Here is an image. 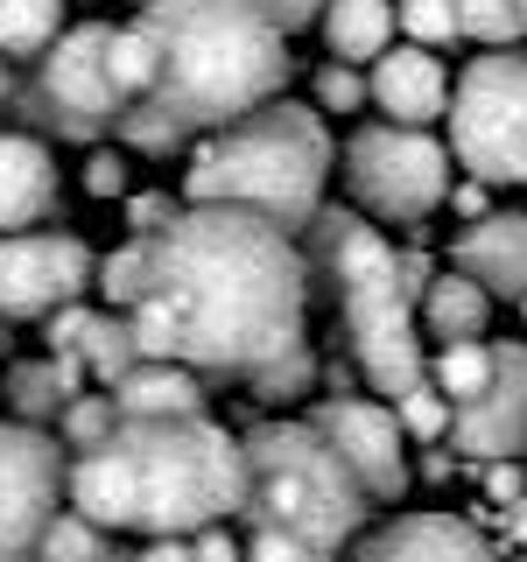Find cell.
<instances>
[{"label":"cell","instance_id":"d4e9b609","mask_svg":"<svg viewBox=\"0 0 527 562\" xmlns=\"http://www.w3.org/2000/svg\"><path fill=\"white\" fill-rule=\"evenodd\" d=\"M429 380L444 386L450 408H457V401H471V394H479V386L492 380V345H485V338H450V345H436Z\"/></svg>","mask_w":527,"mask_h":562},{"label":"cell","instance_id":"277c9868","mask_svg":"<svg viewBox=\"0 0 527 562\" xmlns=\"http://www.w3.org/2000/svg\"><path fill=\"white\" fill-rule=\"evenodd\" d=\"M303 260H310V289L324 281L330 303H338L351 373L373 394L401 401L415 380H429L422 324H415V295L429 281V260L401 254L380 225H366V211H324V204L303 225Z\"/></svg>","mask_w":527,"mask_h":562},{"label":"cell","instance_id":"8d00e7d4","mask_svg":"<svg viewBox=\"0 0 527 562\" xmlns=\"http://www.w3.org/2000/svg\"><path fill=\"white\" fill-rule=\"evenodd\" d=\"M176 211H183L176 198H162V190H148V198H134V204H127V225H134L141 239H148V233H162V225L176 218Z\"/></svg>","mask_w":527,"mask_h":562},{"label":"cell","instance_id":"52a82bcc","mask_svg":"<svg viewBox=\"0 0 527 562\" xmlns=\"http://www.w3.org/2000/svg\"><path fill=\"white\" fill-rule=\"evenodd\" d=\"M450 155L479 183H527V49H485L450 85Z\"/></svg>","mask_w":527,"mask_h":562},{"label":"cell","instance_id":"d6a6232c","mask_svg":"<svg viewBox=\"0 0 527 562\" xmlns=\"http://www.w3.org/2000/svg\"><path fill=\"white\" fill-rule=\"evenodd\" d=\"M239 562H324V555H316L310 541L281 535V527H246V535H239Z\"/></svg>","mask_w":527,"mask_h":562},{"label":"cell","instance_id":"bcb514c9","mask_svg":"<svg viewBox=\"0 0 527 562\" xmlns=\"http://www.w3.org/2000/svg\"><path fill=\"white\" fill-rule=\"evenodd\" d=\"M520 316H527V289H520Z\"/></svg>","mask_w":527,"mask_h":562},{"label":"cell","instance_id":"5bb4252c","mask_svg":"<svg viewBox=\"0 0 527 562\" xmlns=\"http://www.w3.org/2000/svg\"><path fill=\"white\" fill-rule=\"evenodd\" d=\"M345 562H500L492 541L457 514H394L386 527L351 541Z\"/></svg>","mask_w":527,"mask_h":562},{"label":"cell","instance_id":"6da1fadb","mask_svg":"<svg viewBox=\"0 0 527 562\" xmlns=\"http://www.w3.org/2000/svg\"><path fill=\"white\" fill-rule=\"evenodd\" d=\"M127 316L148 359L246 380L274 351L303 345L310 260L268 211L183 204L162 233H148V281Z\"/></svg>","mask_w":527,"mask_h":562},{"label":"cell","instance_id":"7bdbcfd3","mask_svg":"<svg viewBox=\"0 0 527 562\" xmlns=\"http://www.w3.org/2000/svg\"><path fill=\"white\" fill-rule=\"evenodd\" d=\"M450 464H457L450 450H429V457H422V471H429V479H450Z\"/></svg>","mask_w":527,"mask_h":562},{"label":"cell","instance_id":"3957f363","mask_svg":"<svg viewBox=\"0 0 527 562\" xmlns=\"http://www.w3.org/2000/svg\"><path fill=\"white\" fill-rule=\"evenodd\" d=\"M141 22L155 35V85L113 120L127 148L169 155L289 85V35L246 0H148Z\"/></svg>","mask_w":527,"mask_h":562},{"label":"cell","instance_id":"603a6c76","mask_svg":"<svg viewBox=\"0 0 527 562\" xmlns=\"http://www.w3.org/2000/svg\"><path fill=\"white\" fill-rule=\"evenodd\" d=\"M64 8L70 0H0V57H43L64 35Z\"/></svg>","mask_w":527,"mask_h":562},{"label":"cell","instance_id":"7a4b0ae2","mask_svg":"<svg viewBox=\"0 0 527 562\" xmlns=\"http://www.w3.org/2000/svg\"><path fill=\"white\" fill-rule=\"evenodd\" d=\"M246 450L225 422L198 415H120L113 436L70 450L64 506L113 535H198L211 520H239Z\"/></svg>","mask_w":527,"mask_h":562},{"label":"cell","instance_id":"e575fe53","mask_svg":"<svg viewBox=\"0 0 527 562\" xmlns=\"http://www.w3.org/2000/svg\"><path fill=\"white\" fill-rule=\"evenodd\" d=\"M85 190L92 198H127V155H92L85 162Z\"/></svg>","mask_w":527,"mask_h":562},{"label":"cell","instance_id":"4fadbf2b","mask_svg":"<svg viewBox=\"0 0 527 562\" xmlns=\"http://www.w3.org/2000/svg\"><path fill=\"white\" fill-rule=\"evenodd\" d=\"M457 457H527V345H492V380L450 408Z\"/></svg>","mask_w":527,"mask_h":562},{"label":"cell","instance_id":"9c48e42d","mask_svg":"<svg viewBox=\"0 0 527 562\" xmlns=\"http://www.w3.org/2000/svg\"><path fill=\"white\" fill-rule=\"evenodd\" d=\"M35 127L64 134V140H99L120 120V85H113V22H85L64 29L43 49L35 70Z\"/></svg>","mask_w":527,"mask_h":562},{"label":"cell","instance_id":"8fae6325","mask_svg":"<svg viewBox=\"0 0 527 562\" xmlns=\"http://www.w3.org/2000/svg\"><path fill=\"white\" fill-rule=\"evenodd\" d=\"M92 274L99 260L78 233H43V225L0 233V316H14V324H43L49 310L78 303Z\"/></svg>","mask_w":527,"mask_h":562},{"label":"cell","instance_id":"4dcf8cb0","mask_svg":"<svg viewBox=\"0 0 527 562\" xmlns=\"http://www.w3.org/2000/svg\"><path fill=\"white\" fill-rule=\"evenodd\" d=\"M394 22L408 29V43L436 49V43L457 35V8H450V0H394Z\"/></svg>","mask_w":527,"mask_h":562},{"label":"cell","instance_id":"8992f818","mask_svg":"<svg viewBox=\"0 0 527 562\" xmlns=\"http://www.w3.org/2000/svg\"><path fill=\"white\" fill-rule=\"evenodd\" d=\"M246 450V499L239 527H281V535L310 541L324 562H338L351 541L366 535V485L351 479V464L330 450V436L316 422H254L239 436Z\"/></svg>","mask_w":527,"mask_h":562},{"label":"cell","instance_id":"ee69618b","mask_svg":"<svg viewBox=\"0 0 527 562\" xmlns=\"http://www.w3.org/2000/svg\"><path fill=\"white\" fill-rule=\"evenodd\" d=\"M14 351V316H0V359Z\"/></svg>","mask_w":527,"mask_h":562},{"label":"cell","instance_id":"7c38bea8","mask_svg":"<svg viewBox=\"0 0 527 562\" xmlns=\"http://www.w3.org/2000/svg\"><path fill=\"white\" fill-rule=\"evenodd\" d=\"M316 429L330 436V450L351 464V479L366 485L373 506H401L408 499V429H401L394 401H359V394H338L330 386L324 401H310Z\"/></svg>","mask_w":527,"mask_h":562},{"label":"cell","instance_id":"2e32d148","mask_svg":"<svg viewBox=\"0 0 527 562\" xmlns=\"http://www.w3.org/2000/svg\"><path fill=\"white\" fill-rule=\"evenodd\" d=\"M450 268H464L492 303H520L527 289V211H485L450 239Z\"/></svg>","mask_w":527,"mask_h":562},{"label":"cell","instance_id":"7dc6e473","mask_svg":"<svg viewBox=\"0 0 527 562\" xmlns=\"http://www.w3.org/2000/svg\"><path fill=\"white\" fill-rule=\"evenodd\" d=\"M113 562H134V555H113Z\"/></svg>","mask_w":527,"mask_h":562},{"label":"cell","instance_id":"1f68e13d","mask_svg":"<svg viewBox=\"0 0 527 562\" xmlns=\"http://www.w3.org/2000/svg\"><path fill=\"white\" fill-rule=\"evenodd\" d=\"M359 105H373V99H366L359 64H338V57H330L324 70H316V113H359Z\"/></svg>","mask_w":527,"mask_h":562},{"label":"cell","instance_id":"d6986e66","mask_svg":"<svg viewBox=\"0 0 527 562\" xmlns=\"http://www.w3.org/2000/svg\"><path fill=\"white\" fill-rule=\"evenodd\" d=\"M85 359L78 351H49V359H22V366H8V408L14 422H57L70 401L85 394Z\"/></svg>","mask_w":527,"mask_h":562},{"label":"cell","instance_id":"f546056e","mask_svg":"<svg viewBox=\"0 0 527 562\" xmlns=\"http://www.w3.org/2000/svg\"><path fill=\"white\" fill-rule=\"evenodd\" d=\"M394 415H401V429H408V436H422V443L450 436V401H444V386H436V380H415L408 394L394 401Z\"/></svg>","mask_w":527,"mask_h":562},{"label":"cell","instance_id":"e0dca14e","mask_svg":"<svg viewBox=\"0 0 527 562\" xmlns=\"http://www.w3.org/2000/svg\"><path fill=\"white\" fill-rule=\"evenodd\" d=\"M57 211V155L43 134H0V233L43 225Z\"/></svg>","mask_w":527,"mask_h":562},{"label":"cell","instance_id":"44dd1931","mask_svg":"<svg viewBox=\"0 0 527 562\" xmlns=\"http://www.w3.org/2000/svg\"><path fill=\"white\" fill-rule=\"evenodd\" d=\"M316 29H324V49L338 64H373L394 43V0H324Z\"/></svg>","mask_w":527,"mask_h":562},{"label":"cell","instance_id":"30bf717a","mask_svg":"<svg viewBox=\"0 0 527 562\" xmlns=\"http://www.w3.org/2000/svg\"><path fill=\"white\" fill-rule=\"evenodd\" d=\"M70 450L43 422H0V562H29L64 506Z\"/></svg>","mask_w":527,"mask_h":562},{"label":"cell","instance_id":"c3c4849f","mask_svg":"<svg viewBox=\"0 0 527 562\" xmlns=\"http://www.w3.org/2000/svg\"><path fill=\"white\" fill-rule=\"evenodd\" d=\"M520 14H527V0H520Z\"/></svg>","mask_w":527,"mask_h":562},{"label":"cell","instance_id":"9a60e30c","mask_svg":"<svg viewBox=\"0 0 527 562\" xmlns=\"http://www.w3.org/2000/svg\"><path fill=\"white\" fill-rule=\"evenodd\" d=\"M366 99L380 105L386 120H401V127H429V120L450 113V70L429 57L422 43H386L373 70H366Z\"/></svg>","mask_w":527,"mask_h":562},{"label":"cell","instance_id":"60d3db41","mask_svg":"<svg viewBox=\"0 0 527 562\" xmlns=\"http://www.w3.org/2000/svg\"><path fill=\"white\" fill-rule=\"evenodd\" d=\"M485 190H492V183H479V176H471V190H457V211H471V218H485Z\"/></svg>","mask_w":527,"mask_h":562},{"label":"cell","instance_id":"d590c367","mask_svg":"<svg viewBox=\"0 0 527 562\" xmlns=\"http://www.w3.org/2000/svg\"><path fill=\"white\" fill-rule=\"evenodd\" d=\"M246 8H260L281 35H295V29H310L316 14H324V0H246Z\"/></svg>","mask_w":527,"mask_h":562},{"label":"cell","instance_id":"b9f144b4","mask_svg":"<svg viewBox=\"0 0 527 562\" xmlns=\"http://www.w3.org/2000/svg\"><path fill=\"white\" fill-rule=\"evenodd\" d=\"M506 535H514L520 549H527V492H520V499H514V514H506Z\"/></svg>","mask_w":527,"mask_h":562},{"label":"cell","instance_id":"f35d334b","mask_svg":"<svg viewBox=\"0 0 527 562\" xmlns=\"http://www.w3.org/2000/svg\"><path fill=\"white\" fill-rule=\"evenodd\" d=\"M485 492H492V499H506V506H514L520 492H527V471H520V457H492V464H485Z\"/></svg>","mask_w":527,"mask_h":562},{"label":"cell","instance_id":"ffe728a7","mask_svg":"<svg viewBox=\"0 0 527 562\" xmlns=\"http://www.w3.org/2000/svg\"><path fill=\"white\" fill-rule=\"evenodd\" d=\"M120 415H198L204 408V373H190V366L176 359H141L127 380L113 386Z\"/></svg>","mask_w":527,"mask_h":562},{"label":"cell","instance_id":"f6af8a7d","mask_svg":"<svg viewBox=\"0 0 527 562\" xmlns=\"http://www.w3.org/2000/svg\"><path fill=\"white\" fill-rule=\"evenodd\" d=\"M0 99H8V57H0Z\"/></svg>","mask_w":527,"mask_h":562},{"label":"cell","instance_id":"ac0fdd59","mask_svg":"<svg viewBox=\"0 0 527 562\" xmlns=\"http://www.w3.org/2000/svg\"><path fill=\"white\" fill-rule=\"evenodd\" d=\"M415 324H422V338H436V345H450V338H485V324H492V295H485L464 268H444V274L422 281V295H415Z\"/></svg>","mask_w":527,"mask_h":562},{"label":"cell","instance_id":"4316f807","mask_svg":"<svg viewBox=\"0 0 527 562\" xmlns=\"http://www.w3.org/2000/svg\"><path fill=\"white\" fill-rule=\"evenodd\" d=\"M450 8H457V35H471V43H485V49H506V43L527 35L520 0H450Z\"/></svg>","mask_w":527,"mask_h":562},{"label":"cell","instance_id":"681fc988","mask_svg":"<svg viewBox=\"0 0 527 562\" xmlns=\"http://www.w3.org/2000/svg\"><path fill=\"white\" fill-rule=\"evenodd\" d=\"M520 562H527V549H520Z\"/></svg>","mask_w":527,"mask_h":562},{"label":"cell","instance_id":"74e56055","mask_svg":"<svg viewBox=\"0 0 527 562\" xmlns=\"http://www.w3.org/2000/svg\"><path fill=\"white\" fill-rule=\"evenodd\" d=\"M190 549H198V562H239V535H233V520H211L190 535Z\"/></svg>","mask_w":527,"mask_h":562},{"label":"cell","instance_id":"5b68a950","mask_svg":"<svg viewBox=\"0 0 527 562\" xmlns=\"http://www.w3.org/2000/svg\"><path fill=\"white\" fill-rule=\"evenodd\" d=\"M330 169H338V148H330L324 113L295 105V99H268L254 113L211 127V140L183 169V198L190 204H246V211H268L289 233H303L316 218V204H324Z\"/></svg>","mask_w":527,"mask_h":562},{"label":"cell","instance_id":"83f0119b","mask_svg":"<svg viewBox=\"0 0 527 562\" xmlns=\"http://www.w3.org/2000/svg\"><path fill=\"white\" fill-rule=\"evenodd\" d=\"M141 281H148V239H127V246H113V254L99 260V274H92V289L105 295L113 310H134V295H141Z\"/></svg>","mask_w":527,"mask_h":562},{"label":"cell","instance_id":"ab89813d","mask_svg":"<svg viewBox=\"0 0 527 562\" xmlns=\"http://www.w3.org/2000/svg\"><path fill=\"white\" fill-rule=\"evenodd\" d=\"M134 562H198V549H190V535H155Z\"/></svg>","mask_w":527,"mask_h":562},{"label":"cell","instance_id":"ba28073f","mask_svg":"<svg viewBox=\"0 0 527 562\" xmlns=\"http://www.w3.org/2000/svg\"><path fill=\"white\" fill-rule=\"evenodd\" d=\"M345 190L359 198L366 218L386 225H422L450 198V148L429 127L373 120L345 140Z\"/></svg>","mask_w":527,"mask_h":562},{"label":"cell","instance_id":"cb8c5ba5","mask_svg":"<svg viewBox=\"0 0 527 562\" xmlns=\"http://www.w3.org/2000/svg\"><path fill=\"white\" fill-rule=\"evenodd\" d=\"M113 527H99V520H85L78 506H57V520L43 527V541H35V555L29 562H113Z\"/></svg>","mask_w":527,"mask_h":562},{"label":"cell","instance_id":"836d02e7","mask_svg":"<svg viewBox=\"0 0 527 562\" xmlns=\"http://www.w3.org/2000/svg\"><path fill=\"white\" fill-rule=\"evenodd\" d=\"M92 316H99V310H85V295H78V303H64V310H49V316H43L49 351H78L85 330H92Z\"/></svg>","mask_w":527,"mask_h":562},{"label":"cell","instance_id":"484cf974","mask_svg":"<svg viewBox=\"0 0 527 562\" xmlns=\"http://www.w3.org/2000/svg\"><path fill=\"white\" fill-rule=\"evenodd\" d=\"M310 386H316L310 338H303V345H289V351H274L268 366H254V373H246V394H254V401H274V408H281V401H303Z\"/></svg>","mask_w":527,"mask_h":562},{"label":"cell","instance_id":"7402d4cb","mask_svg":"<svg viewBox=\"0 0 527 562\" xmlns=\"http://www.w3.org/2000/svg\"><path fill=\"white\" fill-rule=\"evenodd\" d=\"M78 359H85V373H92L99 386H120L141 359H148V351H141L134 316H127V310H99V316H92V330H85V345H78Z\"/></svg>","mask_w":527,"mask_h":562},{"label":"cell","instance_id":"f1b7e54d","mask_svg":"<svg viewBox=\"0 0 527 562\" xmlns=\"http://www.w3.org/2000/svg\"><path fill=\"white\" fill-rule=\"evenodd\" d=\"M113 422H120L113 386H105V394H78V401L57 415V443H64V450H92V443H105V436H113Z\"/></svg>","mask_w":527,"mask_h":562}]
</instances>
